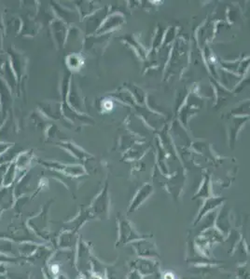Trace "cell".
<instances>
[{
    "label": "cell",
    "mask_w": 250,
    "mask_h": 279,
    "mask_svg": "<svg viewBox=\"0 0 250 279\" xmlns=\"http://www.w3.org/2000/svg\"><path fill=\"white\" fill-rule=\"evenodd\" d=\"M0 237L7 238L16 244L22 242H35L37 244H42V240L30 230L27 225V220H24L21 214H15L14 219H12L7 225L6 232H0Z\"/></svg>",
    "instance_id": "6da1fadb"
},
{
    "label": "cell",
    "mask_w": 250,
    "mask_h": 279,
    "mask_svg": "<svg viewBox=\"0 0 250 279\" xmlns=\"http://www.w3.org/2000/svg\"><path fill=\"white\" fill-rule=\"evenodd\" d=\"M0 253L9 256L19 257L17 251V244L13 241L4 237H0Z\"/></svg>",
    "instance_id": "4fadbf2b"
},
{
    "label": "cell",
    "mask_w": 250,
    "mask_h": 279,
    "mask_svg": "<svg viewBox=\"0 0 250 279\" xmlns=\"http://www.w3.org/2000/svg\"><path fill=\"white\" fill-rule=\"evenodd\" d=\"M55 251H56V249L54 247H52V246L49 247L42 243V244L38 245L36 251L30 257L24 259L23 261L25 264L33 265L37 268L44 269L49 265L50 259L54 254Z\"/></svg>",
    "instance_id": "8992f818"
},
{
    "label": "cell",
    "mask_w": 250,
    "mask_h": 279,
    "mask_svg": "<svg viewBox=\"0 0 250 279\" xmlns=\"http://www.w3.org/2000/svg\"><path fill=\"white\" fill-rule=\"evenodd\" d=\"M93 245L85 241L80 237L76 249L75 265L79 275H88L92 272V263L94 256L93 255Z\"/></svg>",
    "instance_id": "3957f363"
},
{
    "label": "cell",
    "mask_w": 250,
    "mask_h": 279,
    "mask_svg": "<svg viewBox=\"0 0 250 279\" xmlns=\"http://www.w3.org/2000/svg\"><path fill=\"white\" fill-rule=\"evenodd\" d=\"M7 279H8V278H7Z\"/></svg>",
    "instance_id": "cb8c5ba5"
},
{
    "label": "cell",
    "mask_w": 250,
    "mask_h": 279,
    "mask_svg": "<svg viewBox=\"0 0 250 279\" xmlns=\"http://www.w3.org/2000/svg\"><path fill=\"white\" fill-rule=\"evenodd\" d=\"M79 236L78 232L72 230L62 231L57 235L55 239L54 248L56 250H70V251H76L78 243H79Z\"/></svg>",
    "instance_id": "52a82bcc"
},
{
    "label": "cell",
    "mask_w": 250,
    "mask_h": 279,
    "mask_svg": "<svg viewBox=\"0 0 250 279\" xmlns=\"http://www.w3.org/2000/svg\"><path fill=\"white\" fill-rule=\"evenodd\" d=\"M155 263L151 262L150 260L147 258H139L131 263V267L133 270H136L137 272L140 273L142 276H149L155 273Z\"/></svg>",
    "instance_id": "7c38bea8"
},
{
    "label": "cell",
    "mask_w": 250,
    "mask_h": 279,
    "mask_svg": "<svg viewBox=\"0 0 250 279\" xmlns=\"http://www.w3.org/2000/svg\"><path fill=\"white\" fill-rule=\"evenodd\" d=\"M14 186H3L0 188V209L4 210L11 209L14 207L15 199Z\"/></svg>",
    "instance_id": "8fae6325"
},
{
    "label": "cell",
    "mask_w": 250,
    "mask_h": 279,
    "mask_svg": "<svg viewBox=\"0 0 250 279\" xmlns=\"http://www.w3.org/2000/svg\"><path fill=\"white\" fill-rule=\"evenodd\" d=\"M41 164L47 167H51L53 169H56L59 171H62L64 174L71 176V177H77L81 176L85 173V169L81 166H73V165H63L59 163H48V162H41Z\"/></svg>",
    "instance_id": "30bf717a"
},
{
    "label": "cell",
    "mask_w": 250,
    "mask_h": 279,
    "mask_svg": "<svg viewBox=\"0 0 250 279\" xmlns=\"http://www.w3.org/2000/svg\"><path fill=\"white\" fill-rule=\"evenodd\" d=\"M2 213H3V210L0 209V218H1V215H2Z\"/></svg>",
    "instance_id": "603a6c76"
},
{
    "label": "cell",
    "mask_w": 250,
    "mask_h": 279,
    "mask_svg": "<svg viewBox=\"0 0 250 279\" xmlns=\"http://www.w3.org/2000/svg\"><path fill=\"white\" fill-rule=\"evenodd\" d=\"M90 212L93 219L99 221H107L110 211V197L108 192V184H106L100 193L89 206Z\"/></svg>",
    "instance_id": "5b68a950"
},
{
    "label": "cell",
    "mask_w": 250,
    "mask_h": 279,
    "mask_svg": "<svg viewBox=\"0 0 250 279\" xmlns=\"http://www.w3.org/2000/svg\"><path fill=\"white\" fill-rule=\"evenodd\" d=\"M7 279V275H1V274H0V279Z\"/></svg>",
    "instance_id": "7402d4cb"
},
{
    "label": "cell",
    "mask_w": 250,
    "mask_h": 279,
    "mask_svg": "<svg viewBox=\"0 0 250 279\" xmlns=\"http://www.w3.org/2000/svg\"><path fill=\"white\" fill-rule=\"evenodd\" d=\"M43 273H44V278H45V279H57L56 277L52 276V275L49 272V270L47 269V267H45V268L43 269Z\"/></svg>",
    "instance_id": "d6986e66"
},
{
    "label": "cell",
    "mask_w": 250,
    "mask_h": 279,
    "mask_svg": "<svg viewBox=\"0 0 250 279\" xmlns=\"http://www.w3.org/2000/svg\"><path fill=\"white\" fill-rule=\"evenodd\" d=\"M149 238V237H147ZM146 238L140 239L131 243V246L135 249L136 254L140 258H150L158 255L157 250L155 249V245L151 242H147Z\"/></svg>",
    "instance_id": "9c48e42d"
},
{
    "label": "cell",
    "mask_w": 250,
    "mask_h": 279,
    "mask_svg": "<svg viewBox=\"0 0 250 279\" xmlns=\"http://www.w3.org/2000/svg\"><path fill=\"white\" fill-rule=\"evenodd\" d=\"M118 220V238L115 247H122L124 245L131 244L135 241L150 237L149 236H144L139 234L133 224L129 222L126 218L122 216L121 214L117 216Z\"/></svg>",
    "instance_id": "277c9868"
},
{
    "label": "cell",
    "mask_w": 250,
    "mask_h": 279,
    "mask_svg": "<svg viewBox=\"0 0 250 279\" xmlns=\"http://www.w3.org/2000/svg\"><path fill=\"white\" fill-rule=\"evenodd\" d=\"M25 264L21 257L9 256L3 253H0V265H22Z\"/></svg>",
    "instance_id": "2e32d148"
},
{
    "label": "cell",
    "mask_w": 250,
    "mask_h": 279,
    "mask_svg": "<svg viewBox=\"0 0 250 279\" xmlns=\"http://www.w3.org/2000/svg\"><path fill=\"white\" fill-rule=\"evenodd\" d=\"M16 169H17V167H16L15 163H12L8 166L7 172L5 174L4 181H3V186L7 187V186L13 185V181H14L15 177H16Z\"/></svg>",
    "instance_id": "9a60e30c"
},
{
    "label": "cell",
    "mask_w": 250,
    "mask_h": 279,
    "mask_svg": "<svg viewBox=\"0 0 250 279\" xmlns=\"http://www.w3.org/2000/svg\"><path fill=\"white\" fill-rule=\"evenodd\" d=\"M52 202L53 200H49L45 204V206L43 207L38 214L27 219V225L30 230L32 231L39 239L50 243L51 246L54 247L57 235L56 236L53 235V233L49 228L50 223V220H49V213Z\"/></svg>",
    "instance_id": "7a4b0ae2"
},
{
    "label": "cell",
    "mask_w": 250,
    "mask_h": 279,
    "mask_svg": "<svg viewBox=\"0 0 250 279\" xmlns=\"http://www.w3.org/2000/svg\"><path fill=\"white\" fill-rule=\"evenodd\" d=\"M7 167H8L7 164H3L0 166V188L3 186V181L5 178V174L7 172Z\"/></svg>",
    "instance_id": "e0dca14e"
},
{
    "label": "cell",
    "mask_w": 250,
    "mask_h": 279,
    "mask_svg": "<svg viewBox=\"0 0 250 279\" xmlns=\"http://www.w3.org/2000/svg\"><path fill=\"white\" fill-rule=\"evenodd\" d=\"M57 279H69V278H68L67 275H64V274L62 273V274H60V275L58 276Z\"/></svg>",
    "instance_id": "44dd1931"
},
{
    "label": "cell",
    "mask_w": 250,
    "mask_h": 279,
    "mask_svg": "<svg viewBox=\"0 0 250 279\" xmlns=\"http://www.w3.org/2000/svg\"><path fill=\"white\" fill-rule=\"evenodd\" d=\"M91 220H93V218L90 212L89 207H81L79 209V213L76 216L64 223V230L66 229L79 233V230Z\"/></svg>",
    "instance_id": "ba28073f"
},
{
    "label": "cell",
    "mask_w": 250,
    "mask_h": 279,
    "mask_svg": "<svg viewBox=\"0 0 250 279\" xmlns=\"http://www.w3.org/2000/svg\"><path fill=\"white\" fill-rule=\"evenodd\" d=\"M125 279H142V275L136 270H132L127 274Z\"/></svg>",
    "instance_id": "ac0fdd59"
},
{
    "label": "cell",
    "mask_w": 250,
    "mask_h": 279,
    "mask_svg": "<svg viewBox=\"0 0 250 279\" xmlns=\"http://www.w3.org/2000/svg\"><path fill=\"white\" fill-rule=\"evenodd\" d=\"M38 245L39 244L35 242H22L20 244H17V251L19 257H21L22 260L28 258L36 251Z\"/></svg>",
    "instance_id": "5bb4252c"
},
{
    "label": "cell",
    "mask_w": 250,
    "mask_h": 279,
    "mask_svg": "<svg viewBox=\"0 0 250 279\" xmlns=\"http://www.w3.org/2000/svg\"><path fill=\"white\" fill-rule=\"evenodd\" d=\"M7 272L6 265H0V274L1 275H7Z\"/></svg>",
    "instance_id": "ffe728a7"
}]
</instances>
